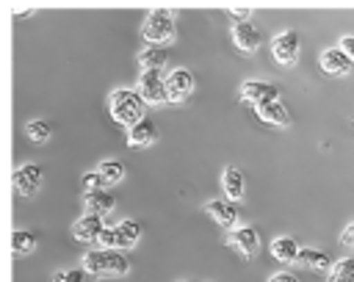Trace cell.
<instances>
[{"mask_svg": "<svg viewBox=\"0 0 354 282\" xmlns=\"http://www.w3.org/2000/svg\"><path fill=\"white\" fill-rule=\"evenodd\" d=\"M108 111L122 127H133L141 119H147V102L138 94V88H113L108 97Z\"/></svg>", "mask_w": 354, "mask_h": 282, "instance_id": "1", "label": "cell"}, {"mask_svg": "<svg viewBox=\"0 0 354 282\" xmlns=\"http://www.w3.org/2000/svg\"><path fill=\"white\" fill-rule=\"evenodd\" d=\"M86 274L91 276H124L130 271V260L122 252H108V249H91L83 254Z\"/></svg>", "mask_w": 354, "mask_h": 282, "instance_id": "2", "label": "cell"}, {"mask_svg": "<svg viewBox=\"0 0 354 282\" xmlns=\"http://www.w3.org/2000/svg\"><path fill=\"white\" fill-rule=\"evenodd\" d=\"M141 36L147 39V44H158V47L171 41L174 39V11L171 8H152L141 25Z\"/></svg>", "mask_w": 354, "mask_h": 282, "instance_id": "3", "label": "cell"}, {"mask_svg": "<svg viewBox=\"0 0 354 282\" xmlns=\"http://www.w3.org/2000/svg\"><path fill=\"white\" fill-rule=\"evenodd\" d=\"M138 94L144 97L147 105H163V102H169L163 69H144L138 75Z\"/></svg>", "mask_w": 354, "mask_h": 282, "instance_id": "4", "label": "cell"}, {"mask_svg": "<svg viewBox=\"0 0 354 282\" xmlns=\"http://www.w3.org/2000/svg\"><path fill=\"white\" fill-rule=\"evenodd\" d=\"M299 33L296 30H279L274 39H271V55L277 64L282 66H293L296 58H299Z\"/></svg>", "mask_w": 354, "mask_h": 282, "instance_id": "5", "label": "cell"}, {"mask_svg": "<svg viewBox=\"0 0 354 282\" xmlns=\"http://www.w3.org/2000/svg\"><path fill=\"white\" fill-rule=\"evenodd\" d=\"M318 66H321V72L324 75H329V77H343V75H348L351 72V58L340 50V47H326V50H321V55H318Z\"/></svg>", "mask_w": 354, "mask_h": 282, "instance_id": "6", "label": "cell"}, {"mask_svg": "<svg viewBox=\"0 0 354 282\" xmlns=\"http://www.w3.org/2000/svg\"><path fill=\"white\" fill-rule=\"evenodd\" d=\"M194 91V72L185 66H177L166 75V94L169 102H183L188 94Z\"/></svg>", "mask_w": 354, "mask_h": 282, "instance_id": "7", "label": "cell"}, {"mask_svg": "<svg viewBox=\"0 0 354 282\" xmlns=\"http://www.w3.org/2000/svg\"><path fill=\"white\" fill-rule=\"evenodd\" d=\"M241 100L249 102L252 108L263 105V102H274V100H279V88L274 83H266V80H243L241 83Z\"/></svg>", "mask_w": 354, "mask_h": 282, "instance_id": "8", "label": "cell"}, {"mask_svg": "<svg viewBox=\"0 0 354 282\" xmlns=\"http://www.w3.org/2000/svg\"><path fill=\"white\" fill-rule=\"evenodd\" d=\"M41 180H44V171H41L39 163H22V166L14 169V188L22 196H33L39 191Z\"/></svg>", "mask_w": 354, "mask_h": 282, "instance_id": "9", "label": "cell"}, {"mask_svg": "<svg viewBox=\"0 0 354 282\" xmlns=\"http://www.w3.org/2000/svg\"><path fill=\"white\" fill-rule=\"evenodd\" d=\"M227 246H232L235 252H241L243 257H254L260 252V235L254 227H235L227 232Z\"/></svg>", "mask_w": 354, "mask_h": 282, "instance_id": "10", "label": "cell"}, {"mask_svg": "<svg viewBox=\"0 0 354 282\" xmlns=\"http://www.w3.org/2000/svg\"><path fill=\"white\" fill-rule=\"evenodd\" d=\"M102 229H105V221H102V216H94V213H86V216H80L75 224H72V235H75V241H80V243H97L100 241V235H102Z\"/></svg>", "mask_w": 354, "mask_h": 282, "instance_id": "11", "label": "cell"}, {"mask_svg": "<svg viewBox=\"0 0 354 282\" xmlns=\"http://www.w3.org/2000/svg\"><path fill=\"white\" fill-rule=\"evenodd\" d=\"M232 41L243 55H252L260 47V30L252 22H232Z\"/></svg>", "mask_w": 354, "mask_h": 282, "instance_id": "12", "label": "cell"}, {"mask_svg": "<svg viewBox=\"0 0 354 282\" xmlns=\"http://www.w3.org/2000/svg\"><path fill=\"white\" fill-rule=\"evenodd\" d=\"M205 210H207V216H210L221 229H235V224H238V210L232 207L230 199H210V202L205 205Z\"/></svg>", "mask_w": 354, "mask_h": 282, "instance_id": "13", "label": "cell"}, {"mask_svg": "<svg viewBox=\"0 0 354 282\" xmlns=\"http://www.w3.org/2000/svg\"><path fill=\"white\" fill-rule=\"evenodd\" d=\"M221 188H224V196L230 202H241L243 194H246V180H243V171L235 169V166H227L221 171Z\"/></svg>", "mask_w": 354, "mask_h": 282, "instance_id": "14", "label": "cell"}, {"mask_svg": "<svg viewBox=\"0 0 354 282\" xmlns=\"http://www.w3.org/2000/svg\"><path fill=\"white\" fill-rule=\"evenodd\" d=\"M268 252H271V257L279 260V263H299L301 246H299L290 235H277V238L268 243Z\"/></svg>", "mask_w": 354, "mask_h": 282, "instance_id": "15", "label": "cell"}, {"mask_svg": "<svg viewBox=\"0 0 354 282\" xmlns=\"http://www.w3.org/2000/svg\"><path fill=\"white\" fill-rule=\"evenodd\" d=\"M158 141V127H155V122H149V119H141L138 124H133L130 130H127V144L130 147H152Z\"/></svg>", "mask_w": 354, "mask_h": 282, "instance_id": "16", "label": "cell"}, {"mask_svg": "<svg viewBox=\"0 0 354 282\" xmlns=\"http://www.w3.org/2000/svg\"><path fill=\"white\" fill-rule=\"evenodd\" d=\"M83 205H86V213H94V216H105L116 207V199L111 191L100 188V191H88L83 194Z\"/></svg>", "mask_w": 354, "mask_h": 282, "instance_id": "17", "label": "cell"}, {"mask_svg": "<svg viewBox=\"0 0 354 282\" xmlns=\"http://www.w3.org/2000/svg\"><path fill=\"white\" fill-rule=\"evenodd\" d=\"M254 113H257V119H263L268 124H277V127H288L290 124V116H288V111H285V105L279 100L254 105Z\"/></svg>", "mask_w": 354, "mask_h": 282, "instance_id": "18", "label": "cell"}, {"mask_svg": "<svg viewBox=\"0 0 354 282\" xmlns=\"http://www.w3.org/2000/svg\"><path fill=\"white\" fill-rule=\"evenodd\" d=\"M166 61H169V53H166V47H158V44H147V47L138 53V66H141V72H144V69H163Z\"/></svg>", "mask_w": 354, "mask_h": 282, "instance_id": "19", "label": "cell"}, {"mask_svg": "<svg viewBox=\"0 0 354 282\" xmlns=\"http://www.w3.org/2000/svg\"><path fill=\"white\" fill-rule=\"evenodd\" d=\"M299 263H301L304 268H315V271H329V268L335 265L326 252L313 249V246H304V249L299 252Z\"/></svg>", "mask_w": 354, "mask_h": 282, "instance_id": "20", "label": "cell"}, {"mask_svg": "<svg viewBox=\"0 0 354 282\" xmlns=\"http://www.w3.org/2000/svg\"><path fill=\"white\" fill-rule=\"evenodd\" d=\"M116 235H119V246L122 249H133L138 243V238H141V224L133 221V218H124V221L116 224Z\"/></svg>", "mask_w": 354, "mask_h": 282, "instance_id": "21", "label": "cell"}, {"mask_svg": "<svg viewBox=\"0 0 354 282\" xmlns=\"http://www.w3.org/2000/svg\"><path fill=\"white\" fill-rule=\"evenodd\" d=\"M97 171H100V177L105 180V185H116V182H122V180H124V163H122V160H116V158L102 160V163L97 166Z\"/></svg>", "mask_w": 354, "mask_h": 282, "instance_id": "22", "label": "cell"}, {"mask_svg": "<svg viewBox=\"0 0 354 282\" xmlns=\"http://www.w3.org/2000/svg\"><path fill=\"white\" fill-rule=\"evenodd\" d=\"M36 232H30V229H14L11 232V249H14V254H30L33 249H36Z\"/></svg>", "mask_w": 354, "mask_h": 282, "instance_id": "23", "label": "cell"}, {"mask_svg": "<svg viewBox=\"0 0 354 282\" xmlns=\"http://www.w3.org/2000/svg\"><path fill=\"white\" fill-rule=\"evenodd\" d=\"M326 282H354V257L335 260V265L326 274Z\"/></svg>", "mask_w": 354, "mask_h": 282, "instance_id": "24", "label": "cell"}, {"mask_svg": "<svg viewBox=\"0 0 354 282\" xmlns=\"http://www.w3.org/2000/svg\"><path fill=\"white\" fill-rule=\"evenodd\" d=\"M25 135H28L33 144H44V141L53 135V127H50V122H44V119H30V122L25 124Z\"/></svg>", "mask_w": 354, "mask_h": 282, "instance_id": "25", "label": "cell"}, {"mask_svg": "<svg viewBox=\"0 0 354 282\" xmlns=\"http://www.w3.org/2000/svg\"><path fill=\"white\" fill-rule=\"evenodd\" d=\"M97 249H108V252H119V235H116V227H105L100 241H97Z\"/></svg>", "mask_w": 354, "mask_h": 282, "instance_id": "26", "label": "cell"}, {"mask_svg": "<svg viewBox=\"0 0 354 282\" xmlns=\"http://www.w3.org/2000/svg\"><path fill=\"white\" fill-rule=\"evenodd\" d=\"M50 282H86V268H66V271H55Z\"/></svg>", "mask_w": 354, "mask_h": 282, "instance_id": "27", "label": "cell"}, {"mask_svg": "<svg viewBox=\"0 0 354 282\" xmlns=\"http://www.w3.org/2000/svg\"><path fill=\"white\" fill-rule=\"evenodd\" d=\"M80 182H83L86 194H88V191H100V188L105 185V180L100 177V171H86V174L80 177Z\"/></svg>", "mask_w": 354, "mask_h": 282, "instance_id": "28", "label": "cell"}, {"mask_svg": "<svg viewBox=\"0 0 354 282\" xmlns=\"http://www.w3.org/2000/svg\"><path fill=\"white\" fill-rule=\"evenodd\" d=\"M249 14H252V6H241V3H232L230 6V17L235 22H249Z\"/></svg>", "mask_w": 354, "mask_h": 282, "instance_id": "29", "label": "cell"}, {"mask_svg": "<svg viewBox=\"0 0 354 282\" xmlns=\"http://www.w3.org/2000/svg\"><path fill=\"white\" fill-rule=\"evenodd\" d=\"M340 243H343L348 252H354V221H348V224L343 227V232H340Z\"/></svg>", "mask_w": 354, "mask_h": 282, "instance_id": "30", "label": "cell"}, {"mask_svg": "<svg viewBox=\"0 0 354 282\" xmlns=\"http://www.w3.org/2000/svg\"><path fill=\"white\" fill-rule=\"evenodd\" d=\"M266 282H299V276L290 274V271H277V274H271Z\"/></svg>", "mask_w": 354, "mask_h": 282, "instance_id": "31", "label": "cell"}, {"mask_svg": "<svg viewBox=\"0 0 354 282\" xmlns=\"http://www.w3.org/2000/svg\"><path fill=\"white\" fill-rule=\"evenodd\" d=\"M337 47H340V50H343V53L351 58V64H354V36H343Z\"/></svg>", "mask_w": 354, "mask_h": 282, "instance_id": "32", "label": "cell"}, {"mask_svg": "<svg viewBox=\"0 0 354 282\" xmlns=\"http://www.w3.org/2000/svg\"><path fill=\"white\" fill-rule=\"evenodd\" d=\"M33 14V8H14V19H19V17H30Z\"/></svg>", "mask_w": 354, "mask_h": 282, "instance_id": "33", "label": "cell"}]
</instances>
